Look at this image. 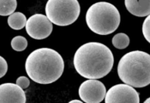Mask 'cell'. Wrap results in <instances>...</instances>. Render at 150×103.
I'll list each match as a JSON object with an SVG mask.
<instances>
[{"label":"cell","instance_id":"cell-1","mask_svg":"<svg viewBox=\"0 0 150 103\" xmlns=\"http://www.w3.org/2000/svg\"><path fill=\"white\" fill-rule=\"evenodd\" d=\"M114 65L112 50L98 42L84 43L74 56V66L81 76L88 79H99L110 73Z\"/></svg>","mask_w":150,"mask_h":103},{"label":"cell","instance_id":"cell-2","mask_svg":"<svg viewBox=\"0 0 150 103\" xmlns=\"http://www.w3.org/2000/svg\"><path fill=\"white\" fill-rule=\"evenodd\" d=\"M26 71L30 79L47 85L57 81L64 70V61L55 50L43 47L35 50L26 60Z\"/></svg>","mask_w":150,"mask_h":103},{"label":"cell","instance_id":"cell-3","mask_svg":"<svg viewBox=\"0 0 150 103\" xmlns=\"http://www.w3.org/2000/svg\"><path fill=\"white\" fill-rule=\"evenodd\" d=\"M118 77L133 88H144L150 84V55L142 50L127 53L118 65Z\"/></svg>","mask_w":150,"mask_h":103},{"label":"cell","instance_id":"cell-4","mask_svg":"<svg viewBox=\"0 0 150 103\" xmlns=\"http://www.w3.org/2000/svg\"><path fill=\"white\" fill-rule=\"evenodd\" d=\"M86 23L92 32L98 35H108L115 31L121 21L120 13L112 3L96 2L86 13Z\"/></svg>","mask_w":150,"mask_h":103},{"label":"cell","instance_id":"cell-5","mask_svg":"<svg viewBox=\"0 0 150 103\" xmlns=\"http://www.w3.org/2000/svg\"><path fill=\"white\" fill-rule=\"evenodd\" d=\"M45 11L52 23L65 26L71 25L78 19L81 6L77 0H48Z\"/></svg>","mask_w":150,"mask_h":103},{"label":"cell","instance_id":"cell-6","mask_svg":"<svg viewBox=\"0 0 150 103\" xmlns=\"http://www.w3.org/2000/svg\"><path fill=\"white\" fill-rule=\"evenodd\" d=\"M106 103H139V95L132 86L118 84L112 86L105 97Z\"/></svg>","mask_w":150,"mask_h":103},{"label":"cell","instance_id":"cell-7","mask_svg":"<svg viewBox=\"0 0 150 103\" xmlns=\"http://www.w3.org/2000/svg\"><path fill=\"white\" fill-rule=\"evenodd\" d=\"M26 33L30 37L36 40H43L48 37L53 31V24L43 14H34L30 16L26 23Z\"/></svg>","mask_w":150,"mask_h":103},{"label":"cell","instance_id":"cell-8","mask_svg":"<svg viewBox=\"0 0 150 103\" xmlns=\"http://www.w3.org/2000/svg\"><path fill=\"white\" fill-rule=\"evenodd\" d=\"M78 93L83 102L100 103L105 99L106 88L98 80L88 79L81 85Z\"/></svg>","mask_w":150,"mask_h":103},{"label":"cell","instance_id":"cell-9","mask_svg":"<svg viewBox=\"0 0 150 103\" xmlns=\"http://www.w3.org/2000/svg\"><path fill=\"white\" fill-rule=\"evenodd\" d=\"M26 94L16 84L5 83L0 85V103H25Z\"/></svg>","mask_w":150,"mask_h":103},{"label":"cell","instance_id":"cell-10","mask_svg":"<svg viewBox=\"0 0 150 103\" xmlns=\"http://www.w3.org/2000/svg\"><path fill=\"white\" fill-rule=\"evenodd\" d=\"M127 10L138 17H144L149 15L150 0H125Z\"/></svg>","mask_w":150,"mask_h":103},{"label":"cell","instance_id":"cell-11","mask_svg":"<svg viewBox=\"0 0 150 103\" xmlns=\"http://www.w3.org/2000/svg\"><path fill=\"white\" fill-rule=\"evenodd\" d=\"M26 20L27 19L23 13L16 12L9 15L8 18V24L13 30H19L26 26Z\"/></svg>","mask_w":150,"mask_h":103},{"label":"cell","instance_id":"cell-12","mask_svg":"<svg viewBox=\"0 0 150 103\" xmlns=\"http://www.w3.org/2000/svg\"><path fill=\"white\" fill-rule=\"evenodd\" d=\"M17 7L16 0H0V16H6L15 12Z\"/></svg>","mask_w":150,"mask_h":103},{"label":"cell","instance_id":"cell-13","mask_svg":"<svg viewBox=\"0 0 150 103\" xmlns=\"http://www.w3.org/2000/svg\"><path fill=\"white\" fill-rule=\"evenodd\" d=\"M130 43L129 36L123 33H119L112 38V44L117 49H125Z\"/></svg>","mask_w":150,"mask_h":103},{"label":"cell","instance_id":"cell-14","mask_svg":"<svg viewBox=\"0 0 150 103\" xmlns=\"http://www.w3.org/2000/svg\"><path fill=\"white\" fill-rule=\"evenodd\" d=\"M27 40L22 36H16L11 41V47L16 51H23L27 47Z\"/></svg>","mask_w":150,"mask_h":103},{"label":"cell","instance_id":"cell-15","mask_svg":"<svg viewBox=\"0 0 150 103\" xmlns=\"http://www.w3.org/2000/svg\"><path fill=\"white\" fill-rule=\"evenodd\" d=\"M150 16L149 15L147 16V17L144 20V23L142 24V33H143L144 37L148 41L150 42Z\"/></svg>","mask_w":150,"mask_h":103},{"label":"cell","instance_id":"cell-16","mask_svg":"<svg viewBox=\"0 0 150 103\" xmlns=\"http://www.w3.org/2000/svg\"><path fill=\"white\" fill-rule=\"evenodd\" d=\"M16 85L23 89H26L30 86V80L25 76H20L16 80Z\"/></svg>","mask_w":150,"mask_h":103},{"label":"cell","instance_id":"cell-17","mask_svg":"<svg viewBox=\"0 0 150 103\" xmlns=\"http://www.w3.org/2000/svg\"><path fill=\"white\" fill-rule=\"evenodd\" d=\"M8 71V65L6 60L2 56H0V78L5 76Z\"/></svg>","mask_w":150,"mask_h":103},{"label":"cell","instance_id":"cell-18","mask_svg":"<svg viewBox=\"0 0 150 103\" xmlns=\"http://www.w3.org/2000/svg\"><path fill=\"white\" fill-rule=\"evenodd\" d=\"M83 102V101H81V100H72V101L70 102V103H81Z\"/></svg>","mask_w":150,"mask_h":103},{"label":"cell","instance_id":"cell-19","mask_svg":"<svg viewBox=\"0 0 150 103\" xmlns=\"http://www.w3.org/2000/svg\"><path fill=\"white\" fill-rule=\"evenodd\" d=\"M149 98H148V99H147V100H146V101H145V103H147V102H150V100H149Z\"/></svg>","mask_w":150,"mask_h":103}]
</instances>
